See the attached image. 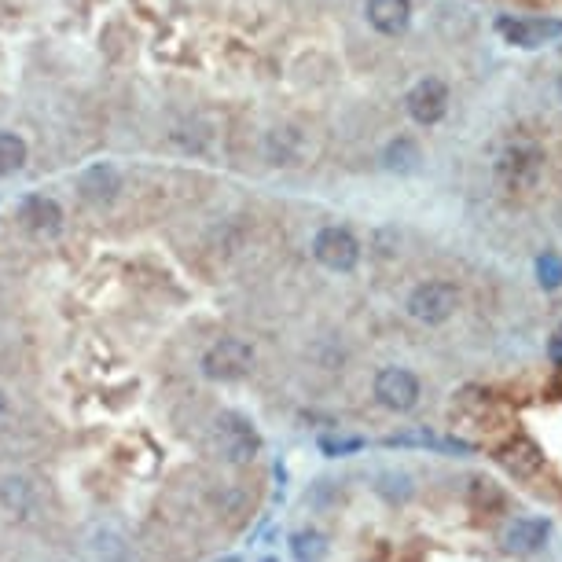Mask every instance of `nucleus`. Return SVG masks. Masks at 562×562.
Listing matches in <instances>:
<instances>
[{
  "instance_id": "obj_1",
  "label": "nucleus",
  "mask_w": 562,
  "mask_h": 562,
  "mask_svg": "<svg viewBox=\"0 0 562 562\" xmlns=\"http://www.w3.org/2000/svg\"><path fill=\"white\" fill-rule=\"evenodd\" d=\"M544 177V151L537 144H511L496 158V180L504 192H533Z\"/></svg>"
},
{
  "instance_id": "obj_2",
  "label": "nucleus",
  "mask_w": 562,
  "mask_h": 562,
  "mask_svg": "<svg viewBox=\"0 0 562 562\" xmlns=\"http://www.w3.org/2000/svg\"><path fill=\"white\" fill-rule=\"evenodd\" d=\"M206 379L214 383H232V379H243L254 368V346L243 342V338H217L214 346L206 349L203 360H199Z\"/></svg>"
},
{
  "instance_id": "obj_3",
  "label": "nucleus",
  "mask_w": 562,
  "mask_h": 562,
  "mask_svg": "<svg viewBox=\"0 0 562 562\" xmlns=\"http://www.w3.org/2000/svg\"><path fill=\"white\" fill-rule=\"evenodd\" d=\"M261 449V438L254 423L239 412H221V419L214 423V452L228 463H247L254 460Z\"/></svg>"
},
{
  "instance_id": "obj_4",
  "label": "nucleus",
  "mask_w": 562,
  "mask_h": 562,
  "mask_svg": "<svg viewBox=\"0 0 562 562\" xmlns=\"http://www.w3.org/2000/svg\"><path fill=\"white\" fill-rule=\"evenodd\" d=\"M405 309L412 320H419V324H430V327L445 324V320H452V313L460 309V291L445 280H427L408 294Z\"/></svg>"
},
{
  "instance_id": "obj_5",
  "label": "nucleus",
  "mask_w": 562,
  "mask_h": 562,
  "mask_svg": "<svg viewBox=\"0 0 562 562\" xmlns=\"http://www.w3.org/2000/svg\"><path fill=\"white\" fill-rule=\"evenodd\" d=\"M313 258L327 272H353L360 265V243L349 228L327 225L313 236Z\"/></svg>"
},
{
  "instance_id": "obj_6",
  "label": "nucleus",
  "mask_w": 562,
  "mask_h": 562,
  "mask_svg": "<svg viewBox=\"0 0 562 562\" xmlns=\"http://www.w3.org/2000/svg\"><path fill=\"white\" fill-rule=\"evenodd\" d=\"M375 397L390 412H412L419 405V379L408 368H383L375 375Z\"/></svg>"
},
{
  "instance_id": "obj_7",
  "label": "nucleus",
  "mask_w": 562,
  "mask_h": 562,
  "mask_svg": "<svg viewBox=\"0 0 562 562\" xmlns=\"http://www.w3.org/2000/svg\"><path fill=\"white\" fill-rule=\"evenodd\" d=\"M405 107L412 114V122L419 125H438L449 114V89L438 78H423L412 85V92L405 96Z\"/></svg>"
},
{
  "instance_id": "obj_8",
  "label": "nucleus",
  "mask_w": 562,
  "mask_h": 562,
  "mask_svg": "<svg viewBox=\"0 0 562 562\" xmlns=\"http://www.w3.org/2000/svg\"><path fill=\"white\" fill-rule=\"evenodd\" d=\"M74 188H78V195L89 206H111L118 199V192H122V173L111 162H92V166H85L78 173Z\"/></svg>"
},
{
  "instance_id": "obj_9",
  "label": "nucleus",
  "mask_w": 562,
  "mask_h": 562,
  "mask_svg": "<svg viewBox=\"0 0 562 562\" xmlns=\"http://www.w3.org/2000/svg\"><path fill=\"white\" fill-rule=\"evenodd\" d=\"M19 221H23V228L30 236L52 239L63 228V206L52 195H26L23 206H19Z\"/></svg>"
},
{
  "instance_id": "obj_10",
  "label": "nucleus",
  "mask_w": 562,
  "mask_h": 562,
  "mask_svg": "<svg viewBox=\"0 0 562 562\" xmlns=\"http://www.w3.org/2000/svg\"><path fill=\"white\" fill-rule=\"evenodd\" d=\"M364 15L383 37H397L412 23V0H368Z\"/></svg>"
},
{
  "instance_id": "obj_11",
  "label": "nucleus",
  "mask_w": 562,
  "mask_h": 562,
  "mask_svg": "<svg viewBox=\"0 0 562 562\" xmlns=\"http://www.w3.org/2000/svg\"><path fill=\"white\" fill-rule=\"evenodd\" d=\"M496 30H500V34L518 48H540L548 37L559 34L562 26L559 23H540V19H511V15H504V19H496Z\"/></svg>"
},
{
  "instance_id": "obj_12",
  "label": "nucleus",
  "mask_w": 562,
  "mask_h": 562,
  "mask_svg": "<svg viewBox=\"0 0 562 562\" xmlns=\"http://www.w3.org/2000/svg\"><path fill=\"white\" fill-rule=\"evenodd\" d=\"M548 533H551L548 518H515L504 540H507V548H511V551H522V555H529V551L544 548Z\"/></svg>"
},
{
  "instance_id": "obj_13",
  "label": "nucleus",
  "mask_w": 562,
  "mask_h": 562,
  "mask_svg": "<svg viewBox=\"0 0 562 562\" xmlns=\"http://www.w3.org/2000/svg\"><path fill=\"white\" fill-rule=\"evenodd\" d=\"M500 463H504L515 478H529V474H537V467L544 463V456H540V449L529 438H515L500 449Z\"/></svg>"
},
{
  "instance_id": "obj_14",
  "label": "nucleus",
  "mask_w": 562,
  "mask_h": 562,
  "mask_svg": "<svg viewBox=\"0 0 562 562\" xmlns=\"http://www.w3.org/2000/svg\"><path fill=\"white\" fill-rule=\"evenodd\" d=\"M419 162H423V151H419V144L412 140V136H397V140H390L383 151V166L390 169V173H416Z\"/></svg>"
},
{
  "instance_id": "obj_15",
  "label": "nucleus",
  "mask_w": 562,
  "mask_h": 562,
  "mask_svg": "<svg viewBox=\"0 0 562 562\" xmlns=\"http://www.w3.org/2000/svg\"><path fill=\"white\" fill-rule=\"evenodd\" d=\"M26 158H30V151H26L23 136L0 129V177H15L26 166Z\"/></svg>"
},
{
  "instance_id": "obj_16",
  "label": "nucleus",
  "mask_w": 562,
  "mask_h": 562,
  "mask_svg": "<svg viewBox=\"0 0 562 562\" xmlns=\"http://www.w3.org/2000/svg\"><path fill=\"white\" fill-rule=\"evenodd\" d=\"M291 551L298 562H320V555H324V537H320V533H294Z\"/></svg>"
},
{
  "instance_id": "obj_17",
  "label": "nucleus",
  "mask_w": 562,
  "mask_h": 562,
  "mask_svg": "<svg viewBox=\"0 0 562 562\" xmlns=\"http://www.w3.org/2000/svg\"><path fill=\"white\" fill-rule=\"evenodd\" d=\"M537 280H540L544 291L562 287V258L559 254H540L537 258Z\"/></svg>"
},
{
  "instance_id": "obj_18",
  "label": "nucleus",
  "mask_w": 562,
  "mask_h": 562,
  "mask_svg": "<svg viewBox=\"0 0 562 562\" xmlns=\"http://www.w3.org/2000/svg\"><path fill=\"white\" fill-rule=\"evenodd\" d=\"M548 357L555 360V364H562V327H555V335H551V342H548Z\"/></svg>"
},
{
  "instance_id": "obj_19",
  "label": "nucleus",
  "mask_w": 562,
  "mask_h": 562,
  "mask_svg": "<svg viewBox=\"0 0 562 562\" xmlns=\"http://www.w3.org/2000/svg\"><path fill=\"white\" fill-rule=\"evenodd\" d=\"M551 394L562 401V364H559V375H555V386H551Z\"/></svg>"
}]
</instances>
